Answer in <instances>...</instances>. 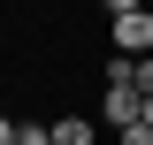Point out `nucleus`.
Instances as JSON below:
<instances>
[{
	"label": "nucleus",
	"mask_w": 153,
	"mask_h": 145,
	"mask_svg": "<svg viewBox=\"0 0 153 145\" xmlns=\"http://www.w3.org/2000/svg\"><path fill=\"white\" fill-rule=\"evenodd\" d=\"M107 46H115V54H153V8H123V16H107Z\"/></svg>",
	"instance_id": "nucleus-1"
},
{
	"label": "nucleus",
	"mask_w": 153,
	"mask_h": 145,
	"mask_svg": "<svg viewBox=\"0 0 153 145\" xmlns=\"http://www.w3.org/2000/svg\"><path fill=\"white\" fill-rule=\"evenodd\" d=\"M100 122H107V130L146 122V92H138V84H100Z\"/></svg>",
	"instance_id": "nucleus-2"
},
{
	"label": "nucleus",
	"mask_w": 153,
	"mask_h": 145,
	"mask_svg": "<svg viewBox=\"0 0 153 145\" xmlns=\"http://www.w3.org/2000/svg\"><path fill=\"white\" fill-rule=\"evenodd\" d=\"M0 145H54V122H38V115H8V122H0Z\"/></svg>",
	"instance_id": "nucleus-3"
},
{
	"label": "nucleus",
	"mask_w": 153,
	"mask_h": 145,
	"mask_svg": "<svg viewBox=\"0 0 153 145\" xmlns=\"http://www.w3.org/2000/svg\"><path fill=\"white\" fill-rule=\"evenodd\" d=\"M54 145H100V122H84V115H54Z\"/></svg>",
	"instance_id": "nucleus-4"
},
{
	"label": "nucleus",
	"mask_w": 153,
	"mask_h": 145,
	"mask_svg": "<svg viewBox=\"0 0 153 145\" xmlns=\"http://www.w3.org/2000/svg\"><path fill=\"white\" fill-rule=\"evenodd\" d=\"M115 145H153V122H130V130H115Z\"/></svg>",
	"instance_id": "nucleus-5"
},
{
	"label": "nucleus",
	"mask_w": 153,
	"mask_h": 145,
	"mask_svg": "<svg viewBox=\"0 0 153 145\" xmlns=\"http://www.w3.org/2000/svg\"><path fill=\"white\" fill-rule=\"evenodd\" d=\"M100 8H107V16H123V8H146V0H100Z\"/></svg>",
	"instance_id": "nucleus-6"
},
{
	"label": "nucleus",
	"mask_w": 153,
	"mask_h": 145,
	"mask_svg": "<svg viewBox=\"0 0 153 145\" xmlns=\"http://www.w3.org/2000/svg\"><path fill=\"white\" fill-rule=\"evenodd\" d=\"M146 122H153V99H146Z\"/></svg>",
	"instance_id": "nucleus-7"
}]
</instances>
